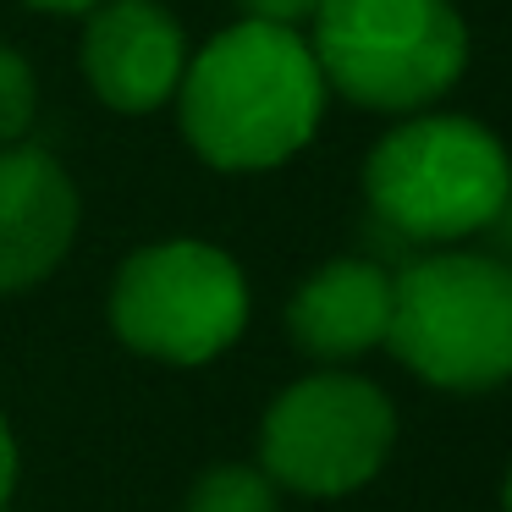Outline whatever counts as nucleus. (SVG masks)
<instances>
[{
	"label": "nucleus",
	"instance_id": "nucleus-1",
	"mask_svg": "<svg viewBox=\"0 0 512 512\" xmlns=\"http://www.w3.org/2000/svg\"><path fill=\"white\" fill-rule=\"evenodd\" d=\"M182 144L210 171L254 177L276 171L314 144L325 122V89L303 28L237 17L188 56L177 83Z\"/></svg>",
	"mask_w": 512,
	"mask_h": 512
},
{
	"label": "nucleus",
	"instance_id": "nucleus-2",
	"mask_svg": "<svg viewBox=\"0 0 512 512\" xmlns=\"http://www.w3.org/2000/svg\"><path fill=\"white\" fill-rule=\"evenodd\" d=\"M364 199L397 237L452 248L507 215L512 155L479 116L430 105L375 138L364 160Z\"/></svg>",
	"mask_w": 512,
	"mask_h": 512
},
{
	"label": "nucleus",
	"instance_id": "nucleus-3",
	"mask_svg": "<svg viewBox=\"0 0 512 512\" xmlns=\"http://www.w3.org/2000/svg\"><path fill=\"white\" fill-rule=\"evenodd\" d=\"M303 39L325 89L375 116L441 105L474 50L457 0H325Z\"/></svg>",
	"mask_w": 512,
	"mask_h": 512
},
{
	"label": "nucleus",
	"instance_id": "nucleus-4",
	"mask_svg": "<svg viewBox=\"0 0 512 512\" xmlns=\"http://www.w3.org/2000/svg\"><path fill=\"white\" fill-rule=\"evenodd\" d=\"M386 347L435 391H496L512 380V265L435 248L391 276Z\"/></svg>",
	"mask_w": 512,
	"mask_h": 512
},
{
	"label": "nucleus",
	"instance_id": "nucleus-5",
	"mask_svg": "<svg viewBox=\"0 0 512 512\" xmlns=\"http://www.w3.org/2000/svg\"><path fill=\"white\" fill-rule=\"evenodd\" d=\"M248 276L226 248L166 237L122 259L111 281V331L155 364H210L248 325Z\"/></svg>",
	"mask_w": 512,
	"mask_h": 512
},
{
	"label": "nucleus",
	"instance_id": "nucleus-6",
	"mask_svg": "<svg viewBox=\"0 0 512 512\" xmlns=\"http://www.w3.org/2000/svg\"><path fill=\"white\" fill-rule=\"evenodd\" d=\"M397 441V408L364 375L320 369L265 408L259 468L298 496H347L369 485Z\"/></svg>",
	"mask_w": 512,
	"mask_h": 512
},
{
	"label": "nucleus",
	"instance_id": "nucleus-7",
	"mask_svg": "<svg viewBox=\"0 0 512 512\" xmlns=\"http://www.w3.org/2000/svg\"><path fill=\"white\" fill-rule=\"evenodd\" d=\"M78 23V72L105 111L155 116L177 100L193 45L166 0H100Z\"/></svg>",
	"mask_w": 512,
	"mask_h": 512
},
{
	"label": "nucleus",
	"instance_id": "nucleus-8",
	"mask_svg": "<svg viewBox=\"0 0 512 512\" xmlns=\"http://www.w3.org/2000/svg\"><path fill=\"white\" fill-rule=\"evenodd\" d=\"M78 182L50 149H0V298L28 292L61 270L78 243Z\"/></svg>",
	"mask_w": 512,
	"mask_h": 512
},
{
	"label": "nucleus",
	"instance_id": "nucleus-9",
	"mask_svg": "<svg viewBox=\"0 0 512 512\" xmlns=\"http://www.w3.org/2000/svg\"><path fill=\"white\" fill-rule=\"evenodd\" d=\"M391 276L375 259H325L287 303V331L320 364H347L386 347Z\"/></svg>",
	"mask_w": 512,
	"mask_h": 512
},
{
	"label": "nucleus",
	"instance_id": "nucleus-10",
	"mask_svg": "<svg viewBox=\"0 0 512 512\" xmlns=\"http://www.w3.org/2000/svg\"><path fill=\"white\" fill-rule=\"evenodd\" d=\"M182 512H281L276 479L248 463H215L193 479Z\"/></svg>",
	"mask_w": 512,
	"mask_h": 512
},
{
	"label": "nucleus",
	"instance_id": "nucleus-11",
	"mask_svg": "<svg viewBox=\"0 0 512 512\" xmlns=\"http://www.w3.org/2000/svg\"><path fill=\"white\" fill-rule=\"evenodd\" d=\"M39 122V72L17 45L0 39V149L23 144Z\"/></svg>",
	"mask_w": 512,
	"mask_h": 512
},
{
	"label": "nucleus",
	"instance_id": "nucleus-12",
	"mask_svg": "<svg viewBox=\"0 0 512 512\" xmlns=\"http://www.w3.org/2000/svg\"><path fill=\"white\" fill-rule=\"evenodd\" d=\"M243 17H259V23H281V28H303L325 0H237Z\"/></svg>",
	"mask_w": 512,
	"mask_h": 512
},
{
	"label": "nucleus",
	"instance_id": "nucleus-13",
	"mask_svg": "<svg viewBox=\"0 0 512 512\" xmlns=\"http://www.w3.org/2000/svg\"><path fill=\"white\" fill-rule=\"evenodd\" d=\"M12 490H17V435L6 424V413H0V507L12 501Z\"/></svg>",
	"mask_w": 512,
	"mask_h": 512
},
{
	"label": "nucleus",
	"instance_id": "nucleus-14",
	"mask_svg": "<svg viewBox=\"0 0 512 512\" xmlns=\"http://www.w3.org/2000/svg\"><path fill=\"white\" fill-rule=\"evenodd\" d=\"M17 6H28V12H45V17H83L89 6H100V0H17Z\"/></svg>",
	"mask_w": 512,
	"mask_h": 512
},
{
	"label": "nucleus",
	"instance_id": "nucleus-15",
	"mask_svg": "<svg viewBox=\"0 0 512 512\" xmlns=\"http://www.w3.org/2000/svg\"><path fill=\"white\" fill-rule=\"evenodd\" d=\"M507 512H512V468H507Z\"/></svg>",
	"mask_w": 512,
	"mask_h": 512
},
{
	"label": "nucleus",
	"instance_id": "nucleus-16",
	"mask_svg": "<svg viewBox=\"0 0 512 512\" xmlns=\"http://www.w3.org/2000/svg\"><path fill=\"white\" fill-rule=\"evenodd\" d=\"M0 512H6V507H0Z\"/></svg>",
	"mask_w": 512,
	"mask_h": 512
}]
</instances>
